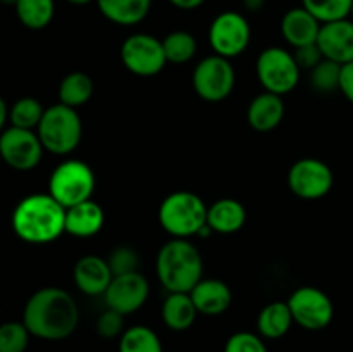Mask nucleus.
<instances>
[{"mask_svg":"<svg viewBox=\"0 0 353 352\" xmlns=\"http://www.w3.org/2000/svg\"><path fill=\"white\" fill-rule=\"evenodd\" d=\"M23 323L33 337L57 342L71 337L79 323V309L72 295L59 286H45L28 299Z\"/></svg>","mask_w":353,"mask_h":352,"instance_id":"1","label":"nucleus"},{"mask_svg":"<svg viewBox=\"0 0 353 352\" xmlns=\"http://www.w3.org/2000/svg\"><path fill=\"white\" fill-rule=\"evenodd\" d=\"M65 209L50 193H33L12 213V230L26 244L45 245L65 233Z\"/></svg>","mask_w":353,"mask_h":352,"instance_id":"2","label":"nucleus"},{"mask_svg":"<svg viewBox=\"0 0 353 352\" xmlns=\"http://www.w3.org/2000/svg\"><path fill=\"white\" fill-rule=\"evenodd\" d=\"M155 269L159 282L169 293H190L202 280L203 261L192 242L172 238L159 251Z\"/></svg>","mask_w":353,"mask_h":352,"instance_id":"3","label":"nucleus"},{"mask_svg":"<svg viewBox=\"0 0 353 352\" xmlns=\"http://www.w3.org/2000/svg\"><path fill=\"white\" fill-rule=\"evenodd\" d=\"M207 213L209 207L196 193L178 190L162 200L159 207V223L172 238L188 240L199 237L200 230L207 224Z\"/></svg>","mask_w":353,"mask_h":352,"instance_id":"4","label":"nucleus"},{"mask_svg":"<svg viewBox=\"0 0 353 352\" xmlns=\"http://www.w3.org/2000/svg\"><path fill=\"white\" fill-rule=\"evenodd\" d=\"M37 133L45 150L54 155H68L76 150L81 141V117H79L78 110L59 102L45 109Z\"/></svg>","mask_w":353,"mask_h":352,"instance_id":"5","label":"nucleus"},{"mask_svg":"<svg viewBox=\"0 0 353 352\" xmlns=\"http://www.w3.org/2000/svg\"><path fill=\"white\" fill-rule=\"evenodd\" d=\"M97 179L95 173L86 162L69 159L52 171L48 179V193L65 209L92 199Z\"/></svg>","mask_w":353,"mask_h":352,"instance_id":"6","label":"nucleus"},{"mask_svg":"<svg viewBox=\"0 0 353 352\" xmlns=\"http://www.w3.org/2000/svg\"><path fill=\"white\" fill-rule=\"evenodd\" d=\"M300 66L295 55L283 47H269L261 52L255 62V72L262 88L276 95H286L300 79Z\"/></svg>","mask_w":353,"mask_h":352,"instance_id":"7","label":"nucleus"},{"mask_svg":"<svg viewBox=\"0 0 353 352\" xmlns=\"http://www.w3.org/2000/svg\"><path fill=\"white\" fill-rule=\"evenodd\" d=\"M252 40V28L248 19L236 10H224L217 14L209 26V43L214 54L234 59L243 54Z\"/></svg>","mask_w":353,"mask_h":352,"instance_id":"8","label":"nucleus"},{"mask_svg":"<svg viewBox=\"0 0 353 352\" xmlns=\"http://www.w3.org/2000/svg\"><path fill=\"white\" fill-rule=\"evenodd\" d=\"M121 61L128 71L141 78L159 75L168 64L162 40L148 33L130 35L121 45Z\"/></svg>","mask_w":353,"mask_h":352,"instance_id":"9","label":"nucleus"},{"mask_svg":"<svg viewBox=\"0 0 353 352\" xmlns=\"http://www.w3.org/2000/svg\"><path fill=\"white\" fill-rule=\"evenodd\" d=\"M192 81L200 99L207 102H221L233 92L236 72L230 59L212 54L195 66Z\"/></svg>","mask_w":353,"mask_h":352,"instance_id":"10","label":"nucleus"},{"mask_svg":"<svg viewBox=\"0 0 353 352\" xmlns=\"http://www.w3.org/2000/svg\"><path fill=\"white\" fill-rule=\"evenodd\" d=\"M293 321L309 331H319L330 326L334 317L333 300L317 286H300L286 300Z\"/></svg>","mask_w":353,"mask_h":352,"instance_id":"11","label":"nucleus"},{"mask_svg":"<svg viewBox=\"0 0 353 352\" xmlns=\"http://www.w3.org/2000/svg\"><path fill=\"white\" fill-rule=\"evenodd\" d=\"M334 183L333 169L321 159L305 157L293 162L288 171L290 190L305 200L323 199L331 192Z\"/></svg>","mask_w":353,"mask_h":352,"instance_id":"12","label":"nucleus"},{"mask_svg":"<svg viewBox=\"0 0 353 352\" xmlns=\"http://www.w3.org/2000/svg\"><path fill=\"white\" fill-rule=\"evenodd\" d=\"M45 147L33 130L9 126L0 135V154L9 168L30 171L40 164Z\"/></svg>","mask_w":353,"mask_h":352,"instance_id":"13","label":"nucleus"},{"mask_svg":"<svg viewBox=\"0 0 353 352\" xmlns=\"http://www.w3.org/2000/svg\"><path fill=\"white\" fill-rule=\"evenodd\" d=\"M148 293H150L148 280L140 271H137L114 276L109 289L103 293V299H105V306L109 309L128 316V314L137 313L138 309L145 306Z\"/></svg>","mask_w":353,"mask_h":352,"instance_id":"14","label":"nucleus"},{"mask_svg":"<svg viewBox=\"0 0 353 352\" xmlns=\"http://www.w3.org/2000/svg\"><path fill=\"white\" fill-rule=\"evenodd\" d=\"M317 47L324 59L345 66L353 61V21L341 19L321 26Z\"/></svg>","mask_w":353,"mask_h":352,"instance_id":"15","label":"nucleus"},{"mask_svg":"<svg viewBox=\"0 0 353 352\" xmlns=\"http://www.w3.org/2000/svg\"><path fill=\"white\" fill-rule=\"evenodd\" d=\"M74 283L79 292L90 297L103 295L114 280L109 261L100 255L88 254L78 259L74 264Z\"/></svg>","mask_w":353,"mask_h":352,"instance_id":"16","label":"nucleus"},{"mask_svg":"<svg viewBox=\"0 0 353 352\" xmlns=\"http://www.w3.org/2000/svg\"><path fill=\"white\" fill-rule=\"evenodd\" d=\"M321 26L323 24L305 7H293L283 16L281 35L290 47H307V45L317 43Z\"/></svg>","mask_w":353,"mask_h":352,"instance_id":"17","label":"nucleus"},{"mask_svg":"<svg viewBox=\"0 0 353 352\" xmlns=\"http://www.w3.org/2000/svg\"><path fill=\"white\" fill-rule=\"evenodd\" d=\"M190 295H192L199 313L205 314V316H219V314L226 313L233 302V293H231L230 286L216 278H202L190 292Z\"/></svg>","mask_w":353,"mask_h":352,"instance_id":"18","label":"nucleus"},{"mask_svg":"<svg viewBox=\"0 0 353 352\" xmlns=\"http://www.w3.org/2000/svg\"><path fill=\"white\" fill-rule=\"evenodd\" d=\"M103 221H105L103 209L100 204L90 199L69 207L65 213V233L76 238L95 237L102 230Z\"/></svg>","mask_w":353,"mask_h":352,"instance_id":"19","label":"nucleus"},{"mask_svg":"<svg viewBox=\"0 0 353 352\" xmlns=\"http://www.w3.org/2000/svg\"><path fill=\"white\" fill-rule=\"evenodd\" d=\"M285 117V104L281 95L264 92L255 97L247 110V121L259 133H268L278 128Z\"/></svg>","mask_w":353,"mask_h":352,"instance_id":"20","label":"nucleus"},{"mask_svg":"<svg viewBox=\"0 0 353 352\" xmlns=\"http://www.w3.org/2000/svg\"><path fill=\"white\" fill-rule=\"evenodd\" d=\"M247 223V209L236 199H219L209 206L207 224L212 233L233 235L240 231Z\"/></svg>","mask_w":353,"mask_h":352,"instance_id":"21","label":"nucleus"},{"mask_svg":"<svg viewBox=\"0 0 353 352\" xmlns=\"http://www.w3.org/2000/svg\"><path fill=\"white\" fill-rule=\"evenodd\" d=\"M100 14L117 26H134L150 14L154 0H95Z\"/></svg>","mask_w":353,"mask_h":352,"instance_id":"22","label":"nucleus"},{"mask_svg":"<svg viewBox=\"0 0 353 352\" xmlns=\"http://www.w3.org/2000/svg\"><path fill=\"white\" fill-rule=\"evenodd\" d=\"M199 314L190 293H169L162 304V321L172 331H185L192 328Z\"/></svg>","mask_w":353,"mask_h":352,"instance_id":"23","label":"nucleus"},{"mask_svg":"<svg viewBox=\"0 0 353 352\" xmlns=\"http://www.w3.org/2000/svg\"><path fill=\"white\" fill-rule=\"evenodd\" d=\"M293 324L295 321H293L288 302L278 300V302H271L262 307L257 316V333L268 340H276V338L285 337L292 330Z\"/></svg>","mask_w":353,"mask_h":352,"instance_id":"24","label":"nucleus"},{"mask_svg":"<svg viewBox=\"0 0 353 352\" xmlns=\"http://www.w3.org/2000/svg\"><path fill=\"white\" fill-rule=\"evenodd\" d=\"M19 23L28 30H43L55 16V0H17L14 3Z\"/></svg>","mask_w":353,"mask_h":352,"instance_id":"25","label":"nucleus"},{"mask_svg":"<svg viewBox=\"0 0 353 352\" xmlns=\"http://www.w3.org/2000/svg\"><path fill=\"white\" fill-rule=\"evenodd\" d=\"M93 95V81L86 72L74 71L64 76L59 85V100L64 106L78 109L85 106Z\"/></svg>","mask_w":353,"mask_h":352,"instance_id":"26","label":"nucleus"},{"mask_svg":"<svg viewBox=\"0 0 353 352\" xmlns=\"http://www.w3.org/2000/svg\"><path fill=\"white\" fill-rule=\"evenodd\" d=\"M117 352H164L159 335L145 324L126 328L119 337Z\"/></svg>","mask_w":353,"mask_h":352,"instance_id":"27","label":"nucleus"},{"mask_svg":"<svg viewBox=\"0 0 353 352\" xmlns=\"http://www.w3.org/2000/svg\"><path fill=\"white\" fill-rule=\"evenodd\" d=\"M162 45H164L168 62H172V64H185L192 61L196 54V38L185 30L171 31L162 40Z\"/></svg>","mask_w":353,"mask_h":352,"instance_id":"28","label":"nucleus"},{"mask_svg":"<svg viewBox=\"0 0 353 352\" xmlns=\"http://www.w3.org/2000/svg\"><path fill=\"white\" fill-rule=\"evenodd\" d=\"M302 6L321 24L348 19L352 14L353 0H302Z\"/></svg>","mask_w":353,"mask_h":352,"instance_id":"29","label":"nucleus"},{"mask_svg":"<svg viewBox=\"0 0 353 352\" xmlns=\"http://www.w3.org/2000/svg\"><path fill=\"white\" fill-rule=\"evenodd\" d=\"M45 114V107L33 97H23L10 106L9 123L10 126L34 130L40 124Z\"/></svg>","mask_w":353,"mask_h":352,"instance_id":"30","label":"nucleus"},{"mask_svg":"<svg viewBox=\"0 0 353 352\" xmlns=\"http://www.w3.org/2000/svg\"><path fill=\"white\" fill-rule=\"evenodd\" d=\"M341 79V64L323 59L316 68L310 71V85L316 92L330 93L340 90Z\"/></svg>","mask_w":353,"mask_h":352,"instance_id":"31","label":"nucleus"},{"mask_svg":"<svg viewBox=\"0 0 353 352\" xmlns=\"http://www.w3.org/2000/svg\"><path fill=\"white\" fill-rule=\"evenodd\" d=\"M31 337L23 321H7L0 326V352H26Z\"/></svg>","mask_w":353,"mask_h":352,"instance_id":"32","label":"nucleus"},{"mask_svg":"<svg viewBox=\"0 0 353 352\" xmlns=\"http://www.w3.org/2000/svg\"><path fill=\"white\" fill-rule=\"evenodd\" d=\"M114 276L128 275V273H137L140 268V255L130 245H119L114 248L107 257Z\"/></svg>","mask_w":353,"mask_h":352,"instance_id":"33","label":"nucleus"},{"mask_svg":"<svg viewBox=\"0 0 353 352\" xmlns=\"http://www.w3.org/2000/svg\"><path fill=\"white\" fill-rule=\"evenodd\" d=\"M224 352H269L264 338L252 331H236L224 345Z\"/></svg>","mask_w":353,"mask_h":352,"instance_id":"34","label":"nucleus"},{"mask_svg":"<svg viewBox=\"0 0 353 352\" xmlns=\"http://www.w3.org/2000/svg\"><path fill=\"white\" fill-rule=\"evenodd\" d=\"M124 314L107 307L97 320V331L102 338H117L124 333Z\"/></svg>","mask_w":353,"mask_h":352,"instance_id":"35","label":"nucleus"},{"mask_svg":"<svg viewBox=\"0 0 353 352\" xmlns=\"http://www.w3.org/2000/svg\"><path fill=\"white\" fill-rule=\"evenodd\" d=\"M293 55H295V61L296 64L300 66V69H307V71H312V69L324 59L323 52L319 50L317 43L295 48Z\"/></svg>","mask_w":353,"mask_h":352,"instance_id":"36","label":"nucleus"},{"mask_svg":"<svg viewBox=\"0 0 353 352\" xmlns=\"http://www.w3.org/2000/svg\"><path fill=\"white\" fill-rule=\"evenodd\" d=\"M340 92L353 104V61L341 66V79Z\"/></svg>","mask_w":353,"mask_h":352,"instance_id":"37","label":"nucleus"},{"mask_svg":"<svg viewBox=\"0 0 353 352\" xmlns=\"http://www.w3.org/2000/svg\"><path fill=\"white\" fill-rule=\"evenodd\" d=\"M168 2L179 10H195L200 6H203L205 0H168Z\"/></svg>","mask_w":353,"mask_h":352,"instance_id":"38","label":"nucleus"},{"mask_svg":"<svg viewBox=\"0 0 353 352\" xmlns=\"http://www.w3.org/2000/svg\"><path fill=\"white\" fill-rule=\"evenodd\" d=\"M265 0H243V7L248 12H259L264 7Z\"/></svg>","mask_w":353,"mask_h":352,"instance_id":"39","label":"nucleus"},{"mask_svg":"<svg viewBox=\"0 0 353 352\" xmlns=\"http://www.w3.org/2000/svg\"><path fill=\"white\" fill-rule=\"evenodd\" d=\"M65 2L72 3V6H88V3L95 2V0H65Z\"/></svg>","mask_w":353,"mask_h":352,"instance_id":"40","label":"nucleus"},{"mask_svg":"<svg viewBox=\"0 0 353 352\" xmlns=\"http://www.w3.org/2000/svg\"><path fill=\"white\" fill-rule=\"evenodd\" d=\"M3 3H6V6H14V3L17 2V0H2Z\"/></svg>","mask_w":353,"mask_h":352,"instance_id":"41","label":"nucleus"},{"mask_svg":"<svg viewBox=\"0 0 353 352\" xmlns=\"http://www.w3.org/2000/svg\"><path fill=\"white\" fill-rule=\"evenodd\" d=\"M350 19L353 21V7H352V14H350Z\"/></svg>","mask_w":353,"mask_h":352,"instance_id":"42","label":"nucleus"}]
</instances>
